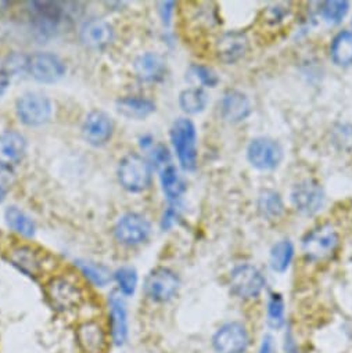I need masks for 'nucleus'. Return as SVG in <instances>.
Returning <instances> with one entry per match:
<instances>
[{"label": "nucleus", "mask_w": 352, "mask_h": 353, "mask_svg": "<svg viewBox=\"0 0 352 353\" xmlns=\"http://www.w3.org/2000/svg\"><path fill=\"white\" fill-rule=\"evenodd\" d=\"M170 141L185 170L197 166V132L195 123L188 118L176 119L170 128Z\"/></svg>", "instance_id": "f257e3e1"}, {"label": "nucleus", "mask_w": 352, "mask_h": 353, "mask_svg": "<svg viewBox=\"0 0 352 353\" xmlns=\"http://www.w3.org/2000/svg\"><path fill=\"white\" fill-rule=\"evenodd\" d=\"M118 181L130 193H140L150 186L151 166L137 154L125 155L118 165Z\"/></svg>", "instance_id": "f03ea898"}, {"label": "nucleus", "mask_w": 352, "mask_h": 353, "mask_svg": "<svg viewBox=\"0 0 352 353\" xmlns=\"http://www.w3.org/2000/svg\"><path fill=\"white\" fill-rule=\"evenodd\" d=\"M340 245L338 233L330 225H320L302 239V251L311 261H326L331 258Z\"/></svg>", "instance_id": "7ed1b4c3"}, {"label": "nucleus", "mask_w": 352, "mask_h": 353, "mask_svg": "<svg viewBox=\"0 0 352 353\" xmlns=\"http://www.w3.org/2000/svg\"><path fill=\"white\" fill-rule=\"evenodd\" d=\"M46 296L50 306L57 312H71L84 301L82 290L63 276L53 277L46 284Z\"/></svg>", "instance_id": "20e7f679"}, {"label": "nucleus", "mask_w": 352, "mask_h": 353, "mask_svg": "<svg viewBox=\"0 0 352 353\" xmlns=\"http://www.w3.org/2000/svg\"><path fill=\"white\" fill-rule=\"evenodd\" d=\"M179 277L168 268L153 269L144 281V292L147 298L157 303L170 301L179 290Z\"/></svg>", "instance_id": "39448f33"}, {"label": "nucleus", "mask_w": 352, "mask_h": 353, "mask_svg": "<svg viewBox=\"0 0 352 353\" xmlns=\"http://www.w3.org/2000/svg\"><path fill=\"white\" fill-rule=\"evenodd\" d=\"M16 111L23 123L28 126H39L50 119L52 103L43 94L26 93L19 97Z\"/></svg>", "instance_id": "423d86ee"}, {"label": "nucleus", "mask_w": 352, "mask_h": 353, "mask_svg": "<svg viewBox=\"0 0 352 353\" xmlns=\"http://www.w3.org/2000/svg\"><path fill=\"white\" fill-rule=\"evenodd\" d=\"M247 158L260 170H273L283 159V148L273 139L257 137L248 144Z\"/></svg>", "instance_id": "0eeeda50"}, {"label": "nucleus", "mask_w": 352, "mask_h": 353, "mask_svg": "<svg viewBox=\"0 0 352 353\" xmlns=\"http://www.w3.org/2000/svg\"><path fill=\"white\" fill-rule=\"evenodd\" d=\"M265 283L262 273L253 265L236 266L231 273L232 292L242 299L257 298L262 292Z\"/></svg>", "instance_id": "6e6552de"}, {"label": "nucleus", "mask_w": 352, "mask_h": 353, "mask_svg": "<svg viewBox=\"0 0 352 353\" xmlns=\"http://www.w3.org/2000/svg\"><path fill=\"white\" fill-rule=\"evenodd\" d=\"M27 70L34 79L42 83H55L67 72L64 61L53 53H37L31 56Z\"/></svg>", "instance_id": "1a4fd4ad"}, {"label": "nucleus", "mask_w": 352, "mask_h": 353, "mask_svg": "<svg viewBox=\"0 0 352 353\" xmlns=\"http://www.w3.org/2000/svg\"><path fill=\"white\" fill-rule=\"evenodd\" d=\"M151 233L148 221L140 214L129 212L119 218L114 228L115 239L125 245H139L144 243Z\"/></svg>", "instance_id": "9d476101"}, {"label": "nucleus", "mask_w": 352, "mask_h": 353, "mask_svg": "<svg viewBox=\"0 0 352 353\" xmlns=\"http://www.w3.org/2000/svg\"><path fill=\"white\" fill-rule=\"evenodd\" d=\"M248 342L250 338L246 327L237 321L222 325L213 338L214 349L218 353H244Z\"/></svg>", "instance_id": "9b49d317"}, {"label": "nucleus", "mask_w": 352, "mask_h": 353, "mask_svg": "<svg viewBox=\"0 0 352 353\" xmlns=\"http://www.w3.org/2000/svg\"><path fill=\"white\" fill-rule=\"evenodd\" d=\"M291 203L298 212L304 215H313L323 207V189L316 181H302L294 186L291 192Z\"/></svg>", "instance_id": "f8f14e48"}, {"label": "nucleus", "mask_w": 352, "mask_h": 353, "mask_svg": "<svg viewBox=\"0 0 352 353\" xmlns=\"http://www.w3.org/2000/svg\"><path fill=\"white\" fill-rule=\"evenodd\" d=\"M113 121L111 118L99 110L89 112L82 125V133L88 143L93 145L106 144L113 136Z\"/></svg>", "instance_id": "ddd939ff"}, {"label": "nucleus", "mask_w": 352, "mask_h": 353, "mask_svg": "<svg viewBox=\"0 0 352 353\" xmlns=\"http://www.w3.org/2000/svg\"><path fill=\"white\" fill-rule=\"evenodd\" d=\"M27 141L24 136L14 130L0 133V168L10 169L26 155Z\"/></svg>", "instance_id": "4468645a"}, {"label": "nucleus", "mask_w": 352, "mask_h": 353, "mask_svg": "<svg viewBox=\"0 0 352 353\" xmlns=\"http://www.w3.org/2000/svg\"><path fill=\"white\" fill-rule=\"evenodd\" d=\"M217 56L226 64H235L243 59L248 50V38L239 31L225 32L217 42Z\"/></svg>", "instance_id": "2eb2a0df"}, {"label": "nucleus", "mask_w": 352, "mask_h": 353, "mask_svg": "<svg viewBox=\"0 0 352 353\" xmlns=\"http://www.w3.org/2000/svg\"><path fill=\"white\" fill-rule=\"evenodd\" d=\"M79 38L88 48L103 49L111 43L114 38V30L107 21L93 19L82 24L79 30Z\"/></svg>", "instance_id": "dca6fc26"}, {"label": "nucleus", "mask_w": 352, "mask_h": 353, "mask_svg": "<svg viewBox=\"0 0 352 353\" xmlns=\"http://www.w3.org/2000/svg\"><path fill=\"white\" fill-rule=\"evenodd\" d=\"M110 332L113 343L117 346H122L128 339V313L121 295L117 292L110 296Z\"/></svg>", "instance_id": "f3484780"}, {"label": "nucleus", "mask_w": 352, "mask_h": 353, "mask_svg": "<svg viewBox=\"0 0 352 353\" xmlns=\"http://www.w3.org/2000/svg\"><path fill=\"white\" fill-rule=\"evenodd\" d=\"M221 114L228 122H243L251 114V103L244 93L239 90H228L221 100Z\"/></svg>", "instance_id": "a211bd4d"}, {"label": "nucleus", "mask_w": 352, "mask_h": 353, "mask_svg": "<svg viewBox=\"0 0 352 353\" xmlns=\"http://www.w3.org/2000/svg\"><path fill=\"white\" fill-rule=\"evenodd\" d=\"M9 262L24 274L37 279L43 272V261L39 252L28 245H19L9 251Z\"/></svg>", "instance_id": "6ab92c4d"}, {"label": "nucleus", "mask_w": 352, "mask_h": 353, "mask_svg": "<svg viewBox=\"0 0 352 353\" xmlns=\"http://www.w3.org/2000/svg\"><path fill=\"white\" fill-rule=\"evenodd\" d=\"M77 342L84 353H103L106 350V332L97 321H85L77 328Z\"/></svg>", "instance_id": "aec40b11"}, {"label": "nucleus", "mask_w": 352, "mask_h": 353, "mask_svg": "<svg viewBox=\"0 0 352 353\" xmlns=\"http://www.w3.org/2000/svg\"><path fill=\"white\" fill-rule=\"evenodd\" d=\"M31 19L37 28L46 34L53 32L61 21V9L52 2H32L30 3Z\"/></svg>", "instance_id": "412c9836"}, {"label": "nucleus", "mask_w": 352, "mask_h": 353, "mask_svg": "<svg viewBox=\"0 0 352 353\" xmlns=\"http://www.w3.org/2000/svg\"><path fill=\"white\" fill-rule=\"evenodd\" d=\"M136 77L143 82H159L165 77V61L155 53L139 56L133 64Z\"/></svg>", "instance_id": "4be33fe9"}, {"label": "nucleus", "mask_w": 352, "mask_h": 353, "mask_svg": "<svg viewBox=\"0 0 352 353\" xmlns=\"http://www.w3.org/2000/svg\"><path fill=\"white\" fill-rule=\"evenodd\" d=\"M117 110L126 118L143 119L148 117L155 110V104L144 97L139 96H128L122 97L117 101Z\"/></svg>", "instance_id": "5701e85b"}, {"label": "nucleus", "mask_w": 352, "mask_h": 353, "mask_svg": "<svg viewBox=\"0 0 352 353\" xmlns=\"http://www.w3.org/2000/svg\"><path fill=\"white\" fill-rule=\"evenodd\" d=\"M331 60L341 67L352 64V32L341 31L337 34L330 45Z\"/></svg>", "instance_id": "b1692460"}, {"label": "nucleus", "mask_w": 352, "mask_h": 353, "mask_svg": "<svg viewBox=\"0 0 352 353\" xmlns=\"http://www.w3.org/2000/svg\"><path fill=\"white\" fill-rule=\"evenodd\" d=\"M161 186H162L164 194L168 197V200H172V201L181 199L186 190L185 182L179 176L178 169L172 165H168L161 170Z\"/></svg>", "instance_id": "393cba45"}, {"label": "nucleus", "mask_w": 352, "mask_h": 353, "mask_svg": "<svg viewBox=\"0 0 352 353\" xmlns=\"http://www.w3.org/2000/svg\"><path fill=\"white\" fill-rule=\"evenodd\" d=\"M5 219L8 226L19 233L23 237L31 239L35 236V223L34 221L21 210H19L17 207H9L5 212Z\"/></svg>", "instance_id": "a878e982"}, {"label": "nucleus", "mask_w": 352, "mask_h": 353, "mask_svg": "<svg viewBox=\"0 0 352 353\" xmlns=\"http://www.w3.org/2000/svg\"><path fill=\"white\" fill-rule=\"evenodd\" d=\"M294 258V245L289 240H282L276 243L271 250V268L273 272L283 273L289 269L291 261Z\"/></svg>", "instance_id": "bb28decb"}, {"label": "nucleus", "mask_w": 352, "mask_h": 353, "mask_svg": "<svg viewBox=\"0 0 352 353\" xmlns=\"http://www.w3.org/2000/svg\"><path fill=\"white\" fill-rule=\"evenodd\" d=\"M258 211L266 219H277L284 212V204L279 193L262 190L258 197Z\"/></svg>", "instance_id": "cd10ccee"}, {"label": "nucleus", "mask_w": 352, "mask_h": 353, "mask_svg": "<svg viewBox=\"0 0 352 353\" xmlns=\"http://www.w3.org/2000/svg\"><path fill=\"white\" fill-rule=\"evenodd\" d=\"M208 103V96L203 89L190 88L179 94V105L188 114L202 112Z\"/></svg>", "instance_id": "c85d7f7f"}, {"label": "nucleus", "mask_w": 352, "mask_h": 353, "mask_svg": "<svg viewBox=\"0 0 352 353\" xmlns=\"http://www.w3.org/2000/svg\"><path fill=\"white\" fill-rule=\"evenodd\" d=\"M349 10L348 2H337V0H331V2H323L319 5V14L322 19L331 24H338L342 21V19L346 16Z\"/></svg>", "instance_id": "c756f323"}, {"label": "nucleus", "mask_w": 352, "mask_h": 353, "mask_svg": "<svg viewBox=\"0 0 352 353\" xmlns=\"http://www.w3.org/2000/svg\"><path fill=\"white\" fill-rule=\"evenodd\" d=\"M77 265L81 269V272L84 273V276L86 279H89L95 285L104 287L110 281L111 274H110L107 268H104V266H101L99 263L82 262V261H78Z\"/></svg>", "instance_id": "7c9ffc66"}, {"label": "nucleus", "mask_w": 352, "mask_h": 353, "mask_svg": "<svg viewBox=\"0 0 352 353\" xmlns=\"http://www.w3.org/2000/svg\"><path fill=\"white\" fill-rule=\"evenodd\" d=\"M114 279L118 284L121 294H124L126 296H130L135 294L136 287H137V273L133 268L124 266V268L118 269L114 273Z\"/></svg>", "instance_id": "2f4dec72"}, {"label": "nucleus", "mask_w": 352, "mask_h": 353, "mask_svg": "<svg viewBox=\"0 0 352 353\" xmlns=\"http://www.w3.org/2000/svg\"><path fill=\"white\" fill-rule=\"evenodd\" d=\"M268 324L272 328H282L284 325V301L280 294H271L268 301Z\"/></svg>", "instance_id": "473e14b6"}, {"label": "nucleus", "mask_w": 352, "mask_h": 353, "mask_svg": "<svg viewBox=\"0 0 352 353\" xmlns=\"http://www.w3.org/2000/svg\"><path fill=\"white\" fill-rule=\"evenodd\" d=\"M190 74L193 75V78H196L203 86L207 88H215L219 83V78L217 75V72L206 65H199V64H193L190 67Z\"/></svg>", "instance_id": "72a5a7b5"}, {"label": "nucleus", "mask_w": 352, "mask_h": 353, "mask_svg": "<svg viewBox=\"0 0 352 353\" xmlns=\"http://www.w3.org/2000/svg\"><path fill=\"white\" fill-rule=\"evenodd\" d=\"M169 151L165 145H158L153 151V161L155 166H168L169 165Z\"/></svg>", "instance_id": "f704fd0d"}, {"label": "nucleus", "mask_w": 352, "mask_h": 353, "mask_svg": "<svg viewBox=\"0 0 352 353\" xmlns=\"http://www.w3.org/2000/svg\"><path fill=\"white\" fill-rule=\"evenodd\" d=\"M9 85H10V72L3 65H0V97L5 94Z\"/></svg>", "instance_id": "c9c22d12"}, {"label": "nucleus", "mask_w": 352, "mask_h": 353, "mask_svg": "<svg viewBox=\"0 0 352 353\" xmlns=\"http://www.w3.org/2000/svg\"><path fill=\"white\" fill-rule=\"evenodd\" d=\"M258 353H276V346L272 335H265Z\"/></svg>", "instance_id": "e433bc0d"}, {"label": "nucleus", "mask_w": 352, "mask_h": 353, "mask_svg": "<svg viewBox=\"0 0 352 353\" xmlns=\"http://www.w3.org/2000/svg\"><path fill=\"white\" fill-rule=\"evenodd\" d=\"M178 218V212H176L175 210H172V207L164 214V219H162V228L164 229H168L170 228L173 223H175V219Z\"/></svg>", "instance_id": "4c0bfd02"}, {"label": "nucleus", "mask_w": 352, "mask_h": 353, "mask_svg": "<svg viewBox=\"0 0 352 353\" xmlns=\"http://www.w3.org/2000/svg\"><path fill=\"white\" fill-rule=\"evenodd\" d=\"M161 6H162V9H159L161 17H162L164 23L168 24L169 20H170V14H172V12H173L175 3H172V2H165V3H161Z\"/></svg>", "instance_id": "58836bf2"}, {"label": "nucleus", "mask_w": 352, "mask_h": 353, "mask_svg": "<svg viewBox=\"0 0 352 353\" xmlns=\"http://www.w3.org/2000/svg\"><path fill=\"white\" fill-rule=\"evenodd\" d=\"M6 194H8V189H6L5 183H3L2 181H0V201H3V200H5Z\"/></svg>", "instance_id": "ea45409f"}]
</instances>
